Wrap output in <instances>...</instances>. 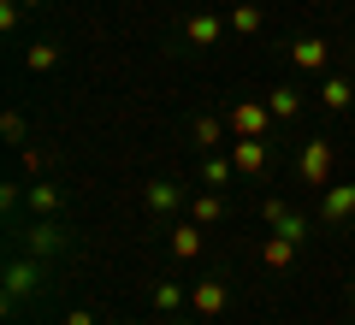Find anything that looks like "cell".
<instances>
[{"mask_svg": "<svg viewBox=\"0 0 355 325\" xmlns=\"http://www.w3.org/2000/svg\"><path fill=\"white\" fill-rule=\"evenodd\" d=\"M36 290H42V261L36 254H24V261L6 266V308H18V301L36 296Z\"/></svg>", "mask_w": 355, "mask_h": 325, "instance_id": "cell-2", "label": "cell"}, {"mask_svg": "<svg viewBox=\"0 0 355 325\" xmlns=\"http://www.w3.org/2000/svg\"><path fill=\"white\" fill-rule=\"evenodd\" d=\"M24 65L30 71H53V65H60V48H53V42H36V48L24 53Z\"/></svg>", "mask_w": 355, "mask_h": 325, "instance_id": "cell-20", "label": "cell"}, {"mask_svg": "<svg viewBox=\"0 0 355 325\" xmlns=\"http://www.w3.org/2000/svg\"><path fill=\"white\" fill-rule=\"evenodd\" d=\"M160 325H184V319H172V313H166V319H160Z\"/></svg>", "mask_w": 355, "mask_h": 325, "instance_id": "cell-26", "label": "cell"}, {"mask_svg": "<svg viewBox=\"0 0 355 325\" xmlns=\"http://www.w3.org/2000/svg\"><path fill=\"white\" fill-rule=\"evenodd\" d=\"M148 207L154 213H178V207H184V189H178V184H148Z\"/></svg>", "mask_w": 355, "mask_h": 325, "instance_id": "cell-14", "label": "cell"}, {"mask_svg": "<svg viewBox=\"0 0 355 325\" xmlns=\"http://www.w3.org/2000/svg\"><path fill=\"white\" fill-rule=\"evenodd\" d=\"M225 130L231 137H266V130H272V107H266V100H237L225 113Z\"/></svg>", "mask_w": 355, "mask_h": 325, "instance_id": "cell-1", "label": "cell"}, {"mask_svg": "<svg viewBox=\"0 0 355 325\" xmlns=\"http://www.w3.org/2000/svg\"><path fill=\"white\" fill-rule=\"evenodd\" d=\"M266 107H272V118H296V113H302V95H296V89H272Z\"/></svg>", "mask_w": 355, "mask_h": 325, "instance_id": "cell-16", "label": "cell"}, {"mask_svg": "<svg viewBox=\"0 0 355 325\" xmlns=\"http://www.w3.org/2000/svg\"><path fill=\"white\" fill-rule=\"evenodd\" d=\"M291 60L302 65V71H326V60H331V48L320 36H302V42H291Z\"/></svg>", "mask_w": 355, "mask_h": 325, "instance_id": "cell-9", "label": "cell"}, {"mask_svg": "<svg viewBox=\"0 0 355 325\" xmlns=\"http://www.w3.org/2000/svg\"><path fill=\"white\" fill-rule=\"evenodd\" d=\"M184 296H190L184 284H154V308H160V313H178V308H184Z\"/></svg>", "mask_w": 355, "mask_h": 325, "instance_id": "cell-19", "label": "cell"}, {"mask_svg": "<svg viewBox=\"0 0 355 325\" xmlns=\"http://www.w3.org/2000/svg\"><path fill=\"white\" fill-rule=\"evenodd\" d=\"M219 36H225V18L219 12H190L184 18V42H190V48H214Z\"/></svg>", "mask_w": 355, "mask_h": 325, "instance_id": "cell-6", "label": "cell"}, {"mask_svg": "<svg viewBox=\"0 0 355 325\" xmlns=\"http://www.w3.org/2000/svg\"><path fill=\"white\" fill-rule=\"evenodd\" d=\"M0 130H6V142H24V137H30V125H24L18 113H6V118H0Z\"/></svg>", "mask_w": 355, "mask_h": 325, "instance_id": "cell-23", "label": "cell"}, {"mask_svg": "<svg viewBox=\"0 0 355 325\" xmlns=\"http://www.w3.org/2000/svg\"><path fill=\"white\" fill-rule=\"evenodd\" d=\"M190 137H196V148H219L225 142V118H196Z\"/></svg>", "mask_w": 355, "mask_h": 325, "instance_id": "cell-15", "label": "cell"}, {"mask_svg": "<svg viewBox=\"0 0 355 325\" xmlns=\"http://www.w3.org/2000/svg\"><path fill=\"white\" fill-rule=\"evenodd\" d=\"M296 249H302V243H291V237H279V231H272V237H266V249H261V261L272 266V272H284V266L296 261Z\"/></svg>", "mask_w": 355, "mask_h": 325, "instance_id": "cell-11", "label": "cell"}, {"mask_svg": "<svg viewBox=\"0 0 355 325\" xmlns=\"http://www.w3.org/2000/svg\"><path fill=\"white\" fill-rule=\"evenodd\" d=\"M349 213H355V184H338V189L320 195V219H326V225H343Z\"/></svg>", "mask_w": 355, "mask_h": 325, "instance_id": "cell-8", "label": "cell"}, {"mask_svg": "<svg viewBox=\"0 0 355 325\" xmlns=\"http://www.w3.org/2000/svg\"><path fill=\"white\" fill-rule=\"evenodd\" d=\"M18 12H24L18 0H0V30H12V24H18Z\"/></svg>", "mask_w": 355, "mask_h": 325, "instance_id": "cell-24", "label": "cell"}, {"mask_svg": "<svg viewBox=\"0 0 355 325\" xmlns=\"http://www.w3.org/2000/svg\"><path fill=\"white\" fill-rule=\"evenodd\" d=\"M231 172H237L231 160H207V166H202V177H207L214 189H219V184H231Z\"/></svg>", "mask_w": 355, "mask_h": 325, "instance_id": "cell-22", "label": "cell"}, {"mask_svg": "<svg viewBox=\"0 0 355 325\" xmlns=\"http://www.w3.org/2000/svg\"><path fill=\"white\" fill-rule=\"evenodd\" d=\"M190 301H196V313H225V301H231V290H225V278H202V284L190 290Z\"/></svg>", "mask_w": 355, "mask_h": 325, "instance_id": "cell-7", "label": "cell"}, {"mask_svg": "<svg viewBox=\"0 0 355 325\" xmlns=\"http://www.w3.org/2000/svg\"><path fill=\"white\" fill-rule=\"evenodd\" d=\"M24 243H30V254H36V261H48V254L60 249V225H53V219H36Z\"/></svg>", "mask_w": 355, "mask_h": 325, "instance_id": "cell-10", "label": "cell"}, {"mask_svg": "<svg viewBox=\"0 0 355 325\" xmlns=\"http://www.w3.org/2000/svg\"><path fill=\"white\" fill-rule=\"evenodd\" d=\"M65 325H95V319H89V313H65Z\"/></svg>", "mask_w": 355, "mask_h": 325, "instance_id": "cell-25", "label": "cell"}, {"mask_svg": "<svg viewBox=\"0 0 355 325\" xmlns=\"http://www.w3.org/2000/svg\"><path fill=\"white\" fill-rule=\"evenodd\" d=\"M266 154H272L266 137H237V142H231V166H237L243 177H261L266 172Z\"/></svg>", "mask_w": 355, "mask_h": 325, "instance_id": "cell-5", "label": "cell"}, {"mask_svg": "<svg viewBox=\"0 0 355 325\" xmlns=\"http://www.w3.org/2000/svg\"><path fill=\"white\" fill-rule=\"evenodd\" d=\"M349 319H355V301H349Z\"/></svg>", "mask_w": 355, "mask_h": 325, "instance_id": "cell-28", "label": "cell"}, {"mask_svg": "<svg viewBox=\"0 0 355 325\" xmlns=\"http://www.w3.org/2000/svg\"><path fill=\"white\" fill-rule=\"evenodd\" d=\"M261 213H266V225L279 231V237H291V243H308V219H302V213H291L279 195H266V201H261Z\"/></svg>", "mask_w": 355, "mask_h": 325, "instance_id": "cell-4", "label": "cell"}, {"mask_svg": "<svg viewBox=\"0 0 355 325\" xmlns=\"http://www.w3.org/2000/svg\"><path fill=\"white\" fill-rule=\"evenodd\" d=\"M231 30L254 36V30H261V6H237V12H231Z\"/></svg>", "mask_w": 355, "mask_h": 325, "instance_id": "cell-21", "label": "cell"}, {"mask_svg": "<svg viewBox=\"0 0 355 325\" xmlns=\"http://www.w3.org/2000/svg\"><path fill=\"white\" fill-rule=\"evenodd\" d=\"M18 6H42V0H18Z\"/></svg>", "mask_w": 355, "mask_h": 325, "instance_id": "cell-27", "label": "cell"}, {"mask_svg": "<svg viewBox=\"0 0 355 325\" xmlns=\"http://www.w3.org/2000/svg\"><path fill=\"white\" fill-rule=\"evenodd\" d=\"M24 201H30V213H42V219H48V213L60 207V189H53V184H36V189H24Z\"/></svg>", "mask_w": 355, "mask_h": 325, "instance_id": "cell-17", "label": "cell"}, {"mask_svg": "<svg viewBox=\"0 0 355 325\" xmlns=\"http://www.w3.org/2000/svg\"><path fill=\"white\" fill-rule=\"evenodd\" d=\"M320 100H326L331 113H343V107L355 100V83H349V77H326V83H320Z\"/></svg>", "mask_w": 355, "mask_h": 325, "instance_id": "cell-12", "label": "cell"}, {"mask_svg": "<svg viewBox=\"0 0 355 325\" xmlns=\"http://www.w3.org/2000/svg\"><path fill=\"white\" fill-rule=\"evenodd\" d=\"M172 254L178 261H196V254H202V225H178L172 231Z\"/></svg>", "mask_w": 355, "mask_h": 325, "instance_id": "cell-13", "label": "cell"}, {"mask_svg": "<svg viewBox=\"0 0 355 325\" xmlns=\"http://www.w3.org/2000/svg\"><path fill=\"white\" fill-rule=\"evenodd\" d=\"M296 172H302L308 189H326V177H331V142H302V160H296Z\"/></svg>", "mask_w": 355, "mask_h": 325, "instance_id": "cell-3", "label": "cell"}, {"mask_svg": "<svg viewBox=\"0 0 355 325\" xmlns=\"http://www.w3.org/2000/svg\"><path fill=\"white\" fill-rule=\"evenodd\" d=\"M190 213H196V225H214L219 213H225V195H196V201H190Z\"/></svg>", "mask_w": 355, "mask_h": 325, "instance_id": "cell-18", "label": "cell"}]
</instances>
